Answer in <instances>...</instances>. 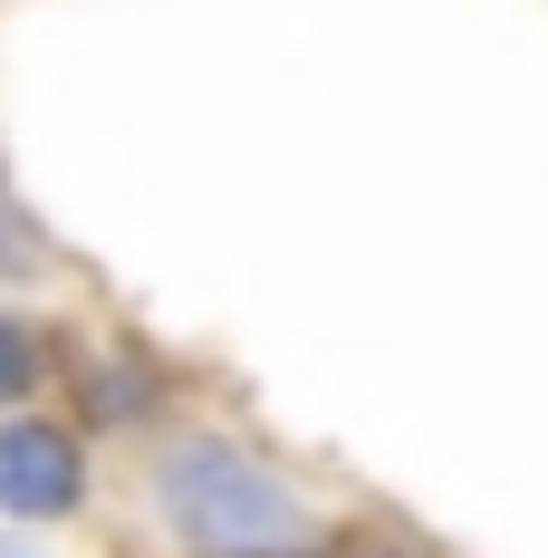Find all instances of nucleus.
<instances>
[{"label":"nucleus","mask_w":548,"mask_h":558,"mask_svg":"<svg viewBox=\"0 0 548 558\" xmlns=\"http://www.w3.org/2000/svg\"><path fill=\"white\" fill-rule=\"evenodd\" d=\"M155 501H165V520L203 558H299L318 539L308 492L279 472L270 452L221 434V424H183L155 452Z\"/></svg>","instance_id":"nucleus-1"},{"label":"nucleus","mask_w":548,"mask_h":558,"mask_svg":"<svg viewBox=\"0 0 548 558\" xmlns=\"http://www.w3.org/2000/svg\"><path fill=\"white\" fill-rule=\"evenodd\" d=\"M10 231H20V222H10V203H0V251H10V260H29V251H20V241H10Z\"/></svg>","instance_id":"nucleus-4"},{"label":"nucleus","mask_w":548,"mask_h":558,"mask_svg":"<svg viewBox=\"0 0 548 558\" xmlns=\"http://www.w3.org/2000/svg\"><path fill=\"white\" fill-rule=\"evenodd\" d=\"M87 501V452L49 414H10L0 424V510L10 520H68Z\"/></svg>","instance_id":"nucleus-2"},{"label":"nucleus","mask_w":548,"mask_h":558,"mask_svg":"<svg viewBox=\"0 0 548 558\" xmlns=\"http://www.w3.org/2000/svg\"><path fill=\"white\" fill-rule=\"evenodd\" d=\"M29 386H39V337L20 328L10 308H0V404H20Z\"/></svg>","instance_id":"nucleus-3"}]
</instances>
